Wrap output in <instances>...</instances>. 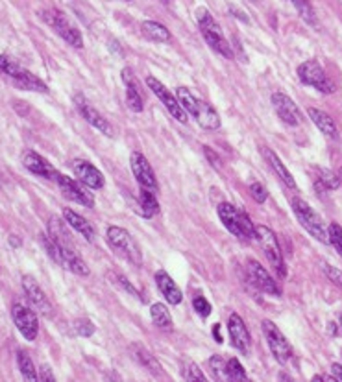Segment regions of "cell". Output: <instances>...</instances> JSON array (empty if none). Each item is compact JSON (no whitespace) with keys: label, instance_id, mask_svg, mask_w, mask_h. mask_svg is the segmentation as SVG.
Here are the masks:
<instances>
[{"label":"cell","instance_id":"obj_1","mask_svg":"<svg viewBox=\"0 0 342 382\" xmlns=\"http://www.w3.org/2000/svg\"><path fill=\"white\" fill-rule=\"evenodd\" d=\"M196 21H198V28L202 31L204 39H206V42H208L209 47H211L217 54L224 55L228 60H232V44L226 41V37H224L222 30H220V26L217 25L213 15H211L206 8H200V10L196 12Z\"/></svg>","mask_w":342,"mask_h":382},{"label":"cell","instance_id":"obj_2","mask_svg":"<svg viewBox=\"0 0 342 382\" xmlns=\"http://www.w3.org/2000/svg\"><path fill=\"white\" fill-rule=\"evenodd\" d=\"M0 71L2 74L10 78L15 84V87L23 89V91H34V92H49V87L43 79H39L36 74L30 71L23 68L19 63L8 58V55H0Z\"/></svg>","mask_w":342,"mask_h":382},{"label":"cell","instance_id":"obj_3","mask_svg":"<svg viewBox=\"0 0 342 382\" xmlns=\"http://www.w3.org/2000/svg\"><path fill=\"white\" fill-rule=\"evenodd\" d=\"M219 216L224 227L232 233L233 237L243 238V240L256 238V225L252 224L250 216L246 212L239 211L232 203H220Z\"/></svg>","mask_w":342,"mask_h":382},{"label":"cell","instance_id":"obj_4","mask_svg":"<svg viewBox=\"0 0 342 382\" xmlns=\"http://www.w3.org/2000/svg\"><path fill=\"white\" fill-rule=\"evenodd\" d=\"M291 205H293L294 214H296V218L302 224V227L313 238H317L322 244H330V237H328V229L324 227V222H322L317 211H313V207L307 201H304L302 198H293Z\"/></svg>","mask_w":342,"mask_h":382},{"label":"cell","instance_id":"obj_5","mask_svg":"<svg viewBox=\"0 0 342 382\" xmlns=\"http://www.w3.org/2000/svg\"><path fill=\"white\" fill-rule=\"evenodd\" d=\"M106 238H108V244L111 246V249H115L117 253L123 255L126 261H130L135 266H141L143 255H141L139 246H137V242H135L134 237L130 235L128 231L123 229V227H117V225H111V227H108Z\"/></svg>","mask_w":342,"mask_h":382},{"label":"cell","instance_id":"obj_6","mask_svg":"<svg viewBox=\"0 0 342 382\" xmlns=\"http://www.w3.org/2000/svg\"><path fill=\"white\" fill-rule=\"evenodd\" d=\"M298 78L304 85L315 87L317 91L324 92V94H331L335 91V85L330 79V76L326 74L324 67L318 63L317 60H307L302 65H298Z\"/></svg>","mask_w":342,"mask_h":382},{"label":"cell","instance_id":"obj_7","mask_svg":"<svg viewBox=\"0 0 342 382\" xmlns=\"http://www.w3.org/2000/svg\"><path fill=\"white\" fill-rule=\"evenodd\" d=\"M41 17L45 18V23L54 28V31L58 36L62 37L63 41L69 42L74 49H82L84 47V39H82V34L74 25L69 23V18L65 17V13L60 12V10H45Z\"/></svg>","mask_w":342,"mask_h":382},{"label":"cell","instance_id":"obj_8","mask_svg":"<svg viewBox=\"0 0 342 382\" xmlns=\"http://www.w3.org/2000/svg\"><path fill=\"white\" fill-rule=\"evenodd\" d=\"M256 238L261 244L265 255L272 266L276 268V272L280 273L281 277L287 275V268H285V262H283V255H281L280 244H278V237L276 233L267 225H257L256 227Z\"/></svg>","mask_w":342,"mask_h":382},{"label":"cell","instance_id":"obj_9","mask_svg":"<svg viewBox=\"0 0 342 382\" xmlns=\"http://www.w3.org/2000/svg\"><path fill=\"white\" fill-rule=\"evenodd\" d=\"M263 334L276 360H278L280 364H287L289 360H291V357H293V349H291V344H289L287 338L283 336V333H281L280 329L276 327L270 320H265Z\"/></svg>","mask_w":342,"mask_h":382},{"label":"cell","instance_id":"obj_10","mask_svg":"<svg viewBox=\"0 0 342 382\" xmlns=\"http://www.w3.org/2000/svg\"><path fill=\"white\" fill-rule=\"evenodd\" d=\"M56 181H58V185H60V188H62V192L65 194V198H69V200H73L74 203H78V205H84V207H95V196H93V192H89L84 183L82 181H74L73 177L65 176V174H56L54 177Z\"/></svg>","mask_w":342,"mask_h":382},{"label":"cell","instance_id":"obj_11","mask_svg":"<svg viewBox=\"0 0 342 382\" xmlns=\"http://www.w3.org/2000/svg\"><path fill=\"white\" fill-rule=\"evenodd\" d=\"M147 85H148V89H152L154 94L161 100V103L165 105L167 111H169V113H171V115L174 116L178 122H182V124L187 122V113L182 110V105H180V102H178V98L174 97L169 89H167L165 85L161 84L158 78H154V76H148Z\"/></svg>","mask_w":342,"mask_h":382},{"label":"cell","instance_id":"obj_12","mask_svg":"<svg viewBox=\"0 0 342 382\" xmlns=\"http://www.w3.org/2000/svg\"><path fill=\"white\" fill-rule=\"evenodd\" d=\"M13 322L17 325L19 333L25 336V340L28 342H34L37 338V333H39V323H37V316L34 310H30L28 307L21 303H15L12 309Z\"/></svg>","mask_w":342,"mask_h":382},{"label":"cell","instance_id":"obj_13","mask_svg":"<svg viewBox=\"0 0 342 382\" xmlns=\"http://www.w3.org/2000/svg\"><path fill=\"white\" fill-rule=\"evenodd\" d=\"M74 103H76V110L80 111V115L84 116V120L87 124H91L95 129H98L100 133H104L106 137H113V127H111L110 122L106 120L104 116L93 107L91 102L84 94H76L74 97Z\"/></svg>","mask_w":342,"mask_h":382},{"label":"cell","instance_id":"obj_14","mask_svg":"<svg viewBox=\"0 0 342 382\" xmlns=\"http://www.w3.org/2000/svg\"><path fill=\"white\" fill-rule=\"evenodd\" d=\"M272 105H274L276 113L281 120L289 124V126H300L304 124V115L298 110V105L294 103L293 98H289L283 92H274L272 94Z\"/></svg>","mask_w":342,"mask_h":382},{"label":"cell","instance_id":"obj_15","mask_svg":"<svg viewBox=\"0 0 342 382\" xmlns=\"http://www.w3.org/2000/svg\"><path fill=\"white\" fill-rule=\"evenodd\" d=\"M228 333H230V338H232V344L235 349H239L241 353L248 355L252 349V336L248 327L243 322V318L239 314L233 312L228 320Z\"/></svg>","mask_w":342,"mask_h":382},{"label":"cell","instance_id":"obj_16","mask_svg":"<svg viewBox=\"0 0 342 382\" xmlns=\"http://www.w3.org/2000/svg\"><path fill=\"white\" fill-rule=\"evenodd\" d=\"M246 270H248L252 283H254L259 290L265 292V294H270V296H281V288L278 286L274 277H272L259 262L248 261L246 262Z\"/></svg>","mask_w":342,"mask_h":382},{"label":"cell","instance_id":"obj_17","mask_svg":"<svg viewBox=\"0 0 342 382\" xmlns=\"http://www.w3.org/2000/svg\"><path fill=\"white\" fill-rule=\"evenodd\" d=\"M23 288H25V294L28 297V301L32 303V307L39 314H43L45 318H52V305H50L49 297L45 296V292L41 290V286L36 283V279L30 277V275L23 277Z\"/></svg>","mask_w":342,"mask_h":382},{"label":"cell","instance_id":"obj_18","mask_svg":"<svg viewBox=\"0 0 342 382\" xmlns=\"http://www.w3.org/2000/svg\"><path fill=\"white\" fill-rule=\"evenodd\" d=\"M132 170H134V176L137 179L143 188H148L156 192L158 190V179H156V174H154L152 166L148 163V159L139 152L132 153Z\"/></svg>","mask_w":342,"mask_h":382},{"label":"cell","instance_id":"obj_19","mask_svg":"<svg viewBox=\"0 0 342 382\" xmlns=\"http://www.w3.org/2000/svg\"><path fill=\"white\" fill-rule=\"evenodd\" d=\"M73 172L74 176L78 177L80 181L84 183L86 187L93 188V190H98V188H104V176L102 172L93 166L91 163H87L84 159H76L73 161Z\"/></svg>","mask_w":342,"mask_h":382},{"label":"cell","instance_id":"obj_20","mask_svg":"<svg viewBox=\"0 0 342 382\" xmlns=\"http://www.w3.org/2000/svg\"><path fill=\"white\" fill-rule=\"evenodd\" d=\"M23 164L26 168L30 170L32 174H36L39 177H47V179H54L58 170L52 166V164L47 161L45 157H41L39 153L36 152H25L23 153Z\"/></svg>","mask_w":342,"mask_h":382},{"label":"cell","instance_id":"obj_21","mask_svg":"<svg viewBox=\"0 0 342 382\" xmlns=\"http://www.w3.org/2000/svg\"><path fill=\"white\" fill-rule=\"evenodd\" d=\"M123 79L126 84V105L134 113H141L143 107H145V103H143V92H141L139 81L134 78V74H132L130 68L123 71Z\"/></svg>","mask_w":342,"mask_h":382},{"label":"cell","instance_id":"obj_22","mask_svg":"<svg viewBox=\"0 0 342 382\" xmlns=\"http://www.w3.org/2000/svg\"><path fill=\"white\" fill-rule=\"evenodd\" d=\"M156 285L161 290V294L165 296V299L171 305H178L182 303V290L178 288V285L172 281V277L167 272H158L156 273Z\"/></svg>","mask_w":342,"mask_h":382},{"label":"cell","instance_id":"obj_23","mask_svg":"<svg viewBox=\"0 0 342 382\" xmlns=\"http://www.w3.org/2000/svg\"><path fill=\"white\" fill-rule=\"evenodd\" d=\"M63 218L67 222L74 231H78L82 237L86 238L87 242H93L95 237H97V233H95V227L91 225V222H87L84 216H80L78 212H74L73 209H65L63 211Z\"/></svg>","mask_w":342,"mask_h":382},{"label":"cell","instance_id":"obj_24","mask_svg":"<svg viewBox=\"0 0 342 382\" xmlns=\"http://www.w3.org/2000/svg\"><path fill=\"white\" fill-rule=\"evenodd\" d=\"M307 115L309 118L313 120V124L326 135V137H330V139H337L339 137V131H337V126H335V120L331 118L326 111L322 110H317V107H309L307 110Z\"/></svg>","mask_w":342,"mask_h":382},{"label":"cell","instance_id":"obj_25","mask_svg":"<svg viewBox=\"0 0 342 382\" xmlns=\"http://www.w3.org/2000/svg\"><path fill=\"white\" fill-rule=\"evenodd\" d=\"M195 118L198 120V124L206 129H219L220 127V116L219 113L213 110V105L204 100H198L196 103Z\"/></svg>","mask_w":342,"mask_h":382},{"label":"cell","instance_id":"obj_26","mask_svg":"<svg viewBox=\"0 0 342 382\" xmlns=\"http://www.w3.org/2000/svg\"><path fill=\"white\" fill-rule=\"evenodd\" d=\"M263 155H265V159H267V163L270 164V168L276 172V176L280 177L281 181L285 183L289 188L296 190V181H294L293 174H291V172L287 170V166L283 164V161L280 159V155H278L276 152H272L270 148H265Z\"/></svg>","mask_w":342,"mask_h":382},{"label":"cell","instance_id":"obj_27","mask_svg":"<svg viewBox=\"0 0 342 382\" xmlns=\"http://www.w3.org/2000/svg\"><path fill=\"white\" fill-rule=\"evenodd\" d=\"M141 30L147 37H150L152 41H158V42H167L171 41V30L163 26L161 23H156V21H145L143 25H141Z\"/></svg>","mask_w":342,"mask_h":382},{"label":"cell","instance_id":"obj_28","mask_svg":"<svg viewBox=\"0 0 342 382\" xmlns=\"http://www.w3.org/2000/svg\"><path fill=\"white\" fill-rule=\"evenodd\" d=\"M139 203H141V212H143L145 218H152L154 214H158L159 212L158 198H156V194H154L152 190H148V188L141 187Z\"/></svg>","mask_w":342,"mask_h":382},{"label":"cell","instance_id":"obj_29","mask_svg":"<svg viewBox=\"0 0 342 382\" xmlns=\"http://www.w3.org/2000/svg\"><path fill=\"white\" fill-rule=\"evenodd\" d=\"M132 353H134V358L147 368L148 371H152L154 375H159L161 373V366L159 362L154 358L152 353H148L143 346H132Z\"/></svg>","mask_w":342,"mask_h":382},{"label":"cell","instance_id":"obj_30","mask_svg":"<svg viewBox=\"0 0 342 382\" xmlns=\"http://www.w3.org/2000/svg\"><path fill=\"white\" fill-rule=\"evenodd\" d=\"M17 366L21 370V375L25 377L26 381H39V375H37L36 366L32 362V358L28 353L19 351L17 353Z\"/></svg>","mask_w":342,"mask_h":382},{"label":"cell","instance_id":"obj_31","mask_svg":"<svg viewBox=\"0 0 342 382\" xmlns=\"http://www.w3.org/2000/svg\"><path fill=\"white\" fill-rule=\"evenodd\" d=\"M150 316H152V322L158 325L159 329H171L172 327V316L169 312L163 303H156L152 305L150 309Z\"/></svg>","mask_w":342,"mask_h":382},{"label":"cell","instance_id":"obj_32","mask_svg":"<svg viewBox=\"0 0 342 382\" xmlns=\"http://www.w3.org/2000/svg\"><path fill=\"white\" fill-rule=\"evenodd\" d=\"M176 98H178V102H180V105H182V110H184L187 115L195 116L196 103H198V100L193 97V92H191L187 87H178Z\"/></svg>","mask_w":342,"mask_h":382},{"label":"cell","instance_id":"obj_33","mask_svg":"<svg viewBox=\"0 0 342 382\" xmlns=\"http://www.w3.org/2000/svg\"><path fill=\"white\" fill-rule=\"evenodd\" d=\"M317 187L322 188V190H335V188L341 187V177L335 172H331V170L322 168L318 172Z\"/></svg>","mask_w":342,"mask_h":382},{"label":"cell","instance_id":"obj_34","mask_svg":"<svg viewBox=\"0 0 342 382\" xmlns=\"http://www.w3.org/2000/svg\"><path fill=\"white\" fill-rule=\"evenodd\" d=\"M291 2L307 25H317V13H315V8L309 0H291Z\"/></svg>","mask_w":342,"mask_h":382},{"label":"cell","instance_id":"obj_35","mask_svg":"<svg viewBox=\"0 0 342 382\" xmlns=\"http://www.w3.org/2000/svg\"><path fill=\"white\" fill-rule=\"evenodd\" d=\"M226 379L228 381H237V382H245L248 381V375H246L245 368L239 362L237 358H232L226 362Z\"/></svg>","mask_w":342,"mask_h":382},{"label":"cell","instance_id":"obj_36","mask_svg":"<svg viewBox=\"0 0 342 382\" xmlns=\"http://www.w3.org/2000/svg\"><path fill=\"white\" fill-rule=\"evenodd\" d=\"M184 379L185 381H191V382H206V375L202 373V370L198 368V366L193 362V360H184Z\"/></svg>","mask_w":342,"mask_h":382},{"label":"cell","instance_id":"obj_37","mask_svg":"<svg viewBox=\"0 0 342 382\" xmlns=\"http://www.w3.org/2000/svg\"><path fill=\"white\" fill-rule=\"evenodd\" d=\"M328 237H330V244L337 249V253L342 257V227L339 224H330L328 227Z\"/></svg>","mask_w":342,"mask_h":382},{"label":"cell","instance_id":"obj_38","mask_svg":"<svg viewBox=\"0 0 342 382\" xmlns=\"http://www.w3.org/2000/svg\"><path fill=\"white\" fill-rule=\"evenodd\" d=\"M209 368L213 371L215 379H226V362L220 357H211L209 358Z\"/></svg>","mask_w":342,"mask_h":382},{"label":"cell","instance_id":"obj_39","mask_svg":"<svg viewBox=\"0 0 342 382\" xmlns=\"http://www.w3.org/2000/svg\"><path fill=\"white\" fill-rule=\"evenodd\" d=\"M322 272H324L326 277H328L333 285L342 286V272L339 270V268L331 266V264H328V262H322Z\"/></svg>","mask_w":342,"mask_h":382},{"label":"cell","instance_id":"obj_40","mask_svg":"<svg viewBox=\"0 0 342 382\" xmlns=\"http://www.w3.org/2000/svg\"><path fill=\"white\" fill-rule=\"evenodd\" d=\"M74 331H76L80 336H86L87 338V336H93V334H95V325H93L91 320H86V318L82 320V318H80V320L74 322Z\"/></svg>","mask_w":342,"mask_h":382},{"label":"cell","instance_id":"obj_41","mask_svg":"<svg viewBox=\"0 0 342 382\" xmlns=\"http://www.w3.org/2000/svg\"><path fill=\"white\" fill-rule=\"evenodd\" d=\"M193 307H195L196 312L202 316V318H208L211 314V305H209V301L204 296H196L193 299Z\"/></svg>","mask_w":342,"mask_h":382},{"label":"cell","instance_id":"obj_42","mask_svg":"<svg viewBox=\"0 0 342 382\" xmlns=\"http://www.w3.org/2000/svg\"><path fill=\"white\" fill-rule=\"evenodd\" d=\"M250 194H252V198L257 201V203H265L267 198H269V192H267V188H265L261 183H252Z\"/></svg>","mask_w":342,"mask_h":382},{"label":"cell","instance_id":"obj_43","mask_svg":"<svg viewBox=\"0 0 342 382\" xmlns=\"http://www.w3.org/2000/svg\"><path fill=\"white\" fill-rule=\"evenodd\" d=\"M111 283H115V285H119L121 286V288H123L124 292H130V294H132V296H137L139 297V292L135 290L134 286H132V283H130L128 279H124L123 275H119V273H113V275H111Z\"/></svg>","mask_w":342,"mask_h":382},{"label":"cell","instance_id":"obj_44","mask_svg":"<svg viewBox=\"0 0 342 382\" xmlns=\"http://www.w3.org/2000/svg\"><path fill=\"white\" fill-rule=\"evenodd\" d=\"M39 381L54 382V375H52V371H50L49 366H43V368L39 370Z\"/></svg>","mask_w":342,"mask_h":382},{"label":"cell","instance_id":"obj_45","mask_svg":"<svg viewBox=\"0 0 342 382\" xmlns=\"http://www.w3.org/2000/svg\"><path fill=\"white\" fill-rule=\"evenodd\" d=\"M331 375H333V379H335V381L342 382V366L341 364L331 366Z\"/></svg>","mask_w":342,"mask_h":382},{"label":"cell","instance_id":"obj_46","mask_svg":"<svg viewBox=\"0 0 342 382\" xmlns=\"http://www.w3.org/2000/svg\"><path fill=\"white\" fill-rule=\"evenodd\" d=\"M213 336H215V340L219 342V344H222V342H224V340H222V331H220L219 323H215V325H213Z\"/></svg>","mask_w":342,"mask_h":382},{"label":"cell","instance_id":"obj_47","mask_svg":"<svg viewBox=\"0 0 342 382\" xmlns=\"http://www.w3.org/2000/svg\"><path fill=\"white\" fill-rule=\"evenodd\" d=\"M206 155H208L209 159H211V164H213V166H219V157H217V155H213V152H211V150H209L208 146H206Z\"/></svg>","mask_w":342,"mask_h":382},{"label":"cell","instance_id":"obj_48","mask_svg":"<svg viewBox=\"0 0 342 382\" xmlns=\"http://www.w3.org/2000/svg\"><path fill=\"white\" fill-rule=\"evenodd\" d=\"M330 333L331 334H339V327H337V323H330Z\"/></svg>","mask_w":342,"mask_h":382},{"label":"cell","instance_id":"obj_49","mask_svg":"<svg viewBox=\"0 0 342 382\" xmlns=\"http://www.w3.org/2000/svg\"><path fill=\"white\" fill-rule=\"evenodd\" d=\"M339 177H341V185H342V170H341V174H339Z\"/></svg>","mask_w":342,"mask_h":382},{"label":"cell","instance_id":"obj_50","mask_svg":"<svg viewBox=\"0 0 342 382\" xmlns=\"http://www.w3.org/2000/svg\"><path fill=\"white\" fill-rule=\"evenodd\" d=\"M252 2H256V0H252Z\"/></svg>","mask_w":342,"mask_h":382},{"label":"cell","instance_id":"obj_51","mask_svg":"<svg viewBox=\"0 0 342 382\" xmlns=\"http://www.w3.org/2000/svg\"><path fill=\"white\" fill-rule=\"evenodd\" d=\"M126 2H130V0H126Z\"/></svg>","mask_w":342,"mask_h":382},{"label":"cell","instance_id":"obj_52","mask_svg":"<svg viewBox=\"0 0 342 382\" xmlns=\"http://www.w3.org/2000/svg\"><path fill=\"white\" fill-rule=\"evenodd\" d=\"M341 322H342V318H341Z\"/></svg>","mask_w":342,"mask_h":382},{"label":"cell","instance_id":"obj_53","mask_svg":"<svg viewBox=\"0 0 342 382\" xmlns=\"http://www.w3.org/2000/svg\"><path fill=\"white\" fill-rule=\"evenodd\" d=\"M167 2H169V0H167Z\"/></svg>","mask_w":342,"mask_h":382}]
</instances>
